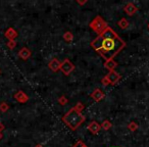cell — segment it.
I'll return each mask as SVG.
<instances>
[{
	"label": "cell",
	"instance_id": "cell-1",
	"mask_svg": "<svg viewBox=\"0 0 149 147\" xmlns=\"http://www.w3.org/2000/svg\"><path fill=\"white\" fill-rule=\"evenodd\" d=\"M90 46L106 61L113 59L126 47V42L111 28L107 27L90 43Z\"/></svg>",
	"mask_w": 149,
	"mask_h": 147
},
{
	"label": "cell",
	"instance_id": "cell-2",
	"mask_svg": "<svg viewBox=\"0 0 149 147\" xmlns=\"http://www.w3.org/2000/svg\"><path fill=\"white\" fill-rule=\"evenodd\" d=\"M85 120H86L85 116L82 114V112L77 111L74 107L70 108V109L62 116V122L72 131L77 130V129L85 122Z\"/></svg>",
	"mask_w": 149,
	"mask_h": 147
},
{
	"label": "cell",
	"instance_id": "cell-3",
	"mask_svg": "<svg viewBox=\"0 0 149 147\" xmlns=\"http://www.w3.org/2000/svg\"><path fill=\"white\" fill-rule=\"evenodd\" d=\"M89 27L91 28L95 33H97L98 35H99V34H101L108 26H107V24H106V22L102 19V17L97 15V17H95L91 22H90Z\"/></svg>",
	"mask_w": 149,
	"mask_h": 147
},
{
	"label": "cell",
	"instance_id": "cell-4",
	"mask_svg": "<svg viewBox=\"0 0 149 147\" xmlns=\"http://www.w3.org/2000/svg\"><path fill=\"white\" fill-rule=\"evenodd\" d=\"M120 79H122V76H120L118 72L111 70V72H108L105 77L102 78L101 82L103 86H107L108 84H110V85H116V84L118 83V81H120Z\"/></svg>",
	"mask_w": 149,
	"mask_h": 147
},
{
	"label": "cell",
	"instance_id": "cell-5",
	"mask_svg": "<svg viewBox=\"0 0 149 147\" xmlns=\"http://www.w3.org/2000/svg\"><path fill=\"white\" fill-rule=\"evenodd\" d=\"M60 70L63 72V75L68 76L72 70H74V65L68 58H65L61 61L60 64Z\"/></svg>",
	"mask_w": 149,
	"mask_h": 147
},
{
	"label": "cell",
	"instance_id": "cell-6",
	"mask_svg": "<svg viewBox=\"0 0 149 147\" xmlns=\"http://www.w3.org/2000/svg\"><path fill=\"white\" fill-rule=\"evenodd\" d=\"M87 129L91 134L97 135L98 133L100 132V130H101V126H100L96 121H92V122H90L89 124H88Z\"/></svg>",
	"mask_w": 149,
	"mask_h": 147
},
{
	"label": "cell",
	"instance_id": "cell-7",
	"mask_svg": "<svg viewBox=\"0 0 149 147\" xmlns=\"http://www.w3.org/2000/svg\"><path fill=\"white\" fill-rule=\"evenodd\" d=\"M90 97H91L94 101L99 102V101H101V100H103L104 98H105V94H104L101 90L97 88V89H95L91 94H90Z\"/></svg>",
	"mask_w": 149,
	"mask_h": 147
},
{
	"label": "cell",
	"instance_id": "cell-8",
	"mask_svg": "<svg viewBox=\"0 0 149 147\" xmlns=\"http://www.w3.org/2000/svg\"><path fill=\"white\" fill-rule=\"evenodd\" d=\"M124 10H125V13H126L128 15H134L135 13L138 11V7H137L136 5L134 4V3L128 2L126 5H125Z\"/></svg>",
	"mask_w": 149,
	"mask_h": 147
},
{
	"label": "cell",
	"instance_id": "cell-9",
	"mask_svg": "<svg viewBox=\"0 0 149 147\" xmlns=\"http://www.w3.org/2000/svg\"><path fill=\"white\" fill-rule=\"evenodd\" d=\"M13 97H15V99L17 100V102H19V103H26V102L29 100V96H28L24 91H22V90L17 91V93L15 94Z\"/></svg>",
	"mask_w": 149,
	"mask_h": 147
},
{
	"label": "cell",
	"instance_id": "cell-10",
	"mask_svg": "<svg viewBox=\"0 0 149 147\" xmlns=\"http://www.w3.org/2000/svg\"><path fill=\"white\" fill-rule=\"evenodd\" d=\"M60 64H61V61H59L57 58H52L48 63V68H49L50 70L56 72L60 70Z\"/></svg>",
	"mask_w": 149,
	"mask_h": 147
},
{
	"label": "cell",
	"instance_id": "cell-11",
	"mask_svg": "<svg viewBox=\"0 0 149 147\" xmlns=\"http://www.w3.org/2000/svg\"><path fill=\"white\" fill-rule=\"evenodd\" d=\"M31 54H32L31 50H30L29 48H27V47H23V48H22V49L19 51V58H22L23 60L29 59V58L31 57Z\"/></svg>",
	"mask_w": 149,
	"mask_h": 147
},
{
	"label": "cell",
	"instance_id": "cell-12",
	"mask_svg": "<svg viewBox=\"0 0 149 147\" xmlns=\"http://www.w3.org/2000/svg\"><path fill=\"white\" fill-rule=\"evenodd\" d=\"M4 36L8 39V41H10V40H15V38L17 37V32L15 31L13 28H9V29H7L6 31H5Z\"/></svg>",
	"mask_w": 149,
	"mask_h": 147
},
{
	"label": "cell",
	"instance_id": "cell-13",
	"mask_svg": "<svg viewBox=\"0 0 149 147\" xmlns=\"http://www.w3.org/2000/svg\"><path fill=\"white\" fill-rule=\"evenodd\" d=\"M116 66H118V62H116L114 59L106 60V61L104 62V68H107V70H109V72H111V70H114Z\"/></svg>",
	"mask_w": 149,
	"mask_h": 147
},
{
	"label": "cell",
	"instance_id": "cell-14",
	"mask_svg": "<svg viewBox=\"0 0 149 147\" xmlns=\"http://www.w3.org/2000/svg\"><path fill=\"white\" fill-rule=\"evenodd\" d=\"M129 22H128V20L127 19H125V17H122V19L120 20V21L118 22V26L122 30H126V29H128L129 28Z\"/></svg>",
	"mask_w": 149,
	"mask_h": 147
},
{
	"label": "cell",
	"instance_id": "cell-15",
	"mask_svg": "<svg viewBox=\"0 0 149 147\" xmlns=\"http://www.w3.org/2000/svg\"><path fill=\"white\" fill-rule=\"evenodd\" d=\"M62 38H63V40L66 42V43H70V42H72V40H74V35H72V32L68 31V32H65V33L63 34Z\"/></svg>",
	"mask_w": 149,
	"mask_h": 147
},
{
	"label": "cell",
	"instance_id": "cell-16",
	"mask_svg": "<svg viewBox=\"0 0 149 147\" xmlns=\"http://www.w3.org/2000/svg\"><path fill=\"white\" fill-rule=\"evenodd\" d=\"M100 126H101V129H103L104 131H108L109 129H111L112 124L109 122V121L105 120V121H103V122H102V124L100 125Z\"/></svg>",
	"mask_w": 149,
	"mask_h": 147
},
{
	"label": "cell",
	"instance_id": "cell-17",
	"mask_svg": "<svg viewBox=\"0 0 149 147\" xmlns=\"http://www.w3.org/2000/svg\"><path fill=\"white\" fill-rule=\"evenodd\" d=\"M9 109V105L6 103L5 101H1L0 102V110L2 112H6Z\"/></svg>",
	"mask_w": 149,
	"mask_h": 147
},
{
	"label": "cell",
	"instance_id": "cell-18",
	"mask_svg": "<svg viewBox=\"0 0 149 147\" xmlns=\"http://www.w3.org/2000/svg\"><path fill=\"white\" fill-rule=\"evenodd\" d=\"M128 129L130 131H132V132H135V131H136L137 129H138V124H137L136 122H131V123H129Z\"/></svg>",
	"mask_w": 149,
	"mask_h": 147
},
{
	"label": "cell",
	"instance_id": "cell-19",
	"mask_svg": "<svg viewBox=\"0 0 149 147\" xmlns=\"http://www.w3.org/2000/svg\"><path fill=\"white\" fill-rule=\"evenodd\" d=\"M84 107H85V106H84V104L82 103L81 101H78L77 102V104H76V106H74V109L77 110V111H79V112H82V110L84 109Z\"/></svg>",
	"mask_w": 149,
	"mask_h": 147
},
{
	"label": "cell",
	"instance_id": "cell-20",
	"mask_svg": "<svg viewBox=\"0 0 149 147\" xmlns=\"http://www.w3.org/2000/svg\"><path fill=\"white\" fill-rule=\"evenodd\" d=\"M6 46L10 50H13V49H15V46H17V42H15V40H10V41H7Z\"/></svg>",
	"mask_w": 149,
	"mask_h": 147
},
{
	"label": "cell",
	"instance_id": "cell-21",
	"mask_svg": "<svg viewBox=\"0 0 149 147\" xmlns=\"http://www.w3.org/2000/svg\"><path fill=\"white\" fill-rule=\"evenodd\" d=\"M68 102V98L65 97L64 95H62V96H60L59 98H58V103L60 104V105H65L66 103Z\"/></svg>",
	"mask_w": 149,
	"mask_h": 147
},
{
	"label": "cell",
	"instance_id": "cell-22",
	"mask_svg": "<svg viewBox=\"0 0 149 147\" xmlns=\"http://www.w3.org/2000/svg\"><path fill=\"white\" fill-rule=\"evenodd\" d=\"M72 147H88V146L82 140H79V141H77V142H76V144H74Z\"/></svg>",
	"mask_w": 149,
	"mask_h": 147
},
{
	"label": "cell",
	"instance_id": "cell-23",
	"mask_svg": "<svg viewBox=\"0 0 149 147\" xmlns=\"http://www.w3.org/2000/svg\"><path fill=\"white\" fill-rule=\"evenodd\" d=\"M4 129H5V126L2 124V123H0V133L2 132V131L4 130Z\"/></svg>",
	"mask_w": 149,
	"mask_h": 147
},
{
	"label": "cell",
	"instance_id": "cell-24",
	"mask_svg": "<svg viewBox=\"0 0 149 147\" xmlns=\"http://www.w3.org/2000/svg\"><path fill=\"white\" fill-rule=\"evenodd\" d=\"M77 2L79 3L80 5H84V4H86V3H87V1H86V0H85V1H80V0H77Z\"/></svg>",
	"mask_w": 149,
	"mask_h": 147
},
{
	"label": "cell",
	"instance_id": "cell-25",
	"mask_svg": "<svg viewBox=\"0 0 149 147\" xmlns=\"http://www.w3.org/2000/svg\"><path fill=\"white\" fill-rule=\"evenodd\" d=\"M35 147H43V145H42V144H37Z\"/></svg>",
	"mask_w": 149,
	"mask_h": 147
},
{
	"label": "cell",
	"instance_id": "cell-26",
	"mask_svg": "<svg viewBox=\"0 0 149 147\" xmlns=\"http://www.w3.org/2000/svg\"><path fill=\"white\" fill-rule=\"evenodd\" d=\"M2 138V133H0V139Z\"/></svg>",
	"mask_w": 149,
	"mask_h": 147
},
{
	"label": "cell",
	"instance_id": "cell-27",
	"mask_svg": "<svg viewBox=\"0 0 149 147\" xmlns=\"http://www.w3.org/2000/svg\"><path fill=\"white\" fill-rule=\"evenodd\" d=\"M148 29H149V24H148Z\"/></svg>",
	"mask_w": 149,
	"mask_h": 147
},
{
	"label": "cell",
	"instance_id": "cell-28",
	"mask_svg": "<svg viewBox=\"0 0 149 147\" xmlns=\"http://www.w3.org/2000/svg\"><path fill=\"white\" fill-rule=\"evenodd\" d=\"M0 74H1V70H0Z\"/></svg>",
	"mask_w": 149,
	"mask_h": 147
}]
</instances>
